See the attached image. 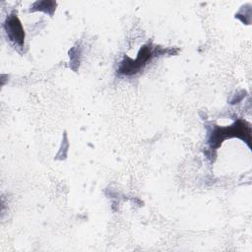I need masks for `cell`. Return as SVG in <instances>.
<instances>
[{
	"label": "cell",
	"mask_w": 252,
	"mask_h": 252,
	"mask_svg": "<svg viewBox=\"0 0 252 252\" xmlns=\"http://www.w3.org/2000/svg\"><path fill=\"white\" fill-rule=\"evenodd\" d=\"M250 126L243 120H237L232 126L221 128V127H215L209 138V145L211 149H217L220 147L221 142L225 138L230 137H239L242 140L246 141L250 146Z\"/></svg>",
	"instance_id": "6da1fadb"
},
{
	"label": "cell",
	"mask_w": 252,
	"mask_h": 252,
	"mask_svg": "<svg viewBox=\"0 0 252 252\" xmlns=\"http://www.w3.org/2000/svg\"><path fill=\"white\" fill-rule=\"evenodd\" d=\"M157 54H158V46L153 47L151 43L146 44L140 49L136 59L133 60L128 57H125L117 71L119 74L125 76L135 75L138 72H140L145 67V65H147L148 62L151 61L152 58L157 56Z\"/></svg>",
	"instance_id": "7a4b0ae2"
},
{
	"label": "cell",
	"mask_w": 252,
	"mask_h": 252,
	"mask_svg": "<svg viewBox=\"0 0 252 252\" xmlns=\"http://www.w3.org/2000/svg\"><path fill=\"white\" fill-rule=\"evenodd\" d=\"M4 29L8 38L18 47H23L25 42V32L22 24L15 14L10 15L5 24Z\"/></svg>",
	"instance_id": "3957f363"
}]
</instances>
